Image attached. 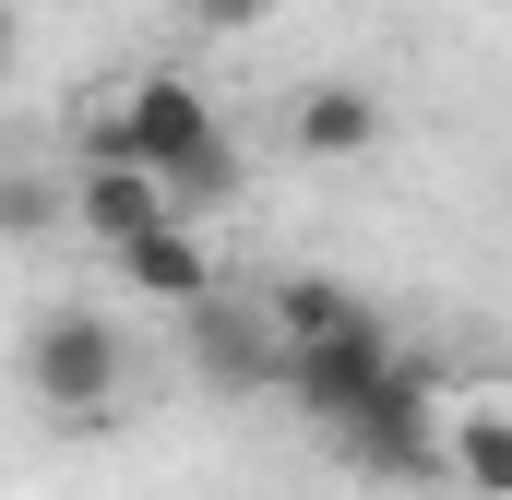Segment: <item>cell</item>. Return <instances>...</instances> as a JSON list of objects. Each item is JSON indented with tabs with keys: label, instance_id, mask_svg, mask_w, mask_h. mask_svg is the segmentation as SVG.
I'll list each match as a JSON object with an SVG mask.
<instances>
[{
	"label": "cell",
	"instance_id": "cell-1",
	"mask_svg": "<svg viewBox=\"0 0 512 500\" xmlns=\"http://www.w3.org/2000/svg\"><path fill=\"white\" fill-rule=\"evenodd\" d=\"M96 155L155 167V179L179 191V215H203V203H227V191H239V143H227V120L203 108V84H179V72L120 84V108H108V131H96Z\"/></svg>",
	"mask_w": 512,
	"mask_h": 500
},
{
	"label": "cell",
	"instance_id": "cell-2",
	"mask_svg": "<svg viewBox=\"0 0 512 500\" xmlns=\"http://www.w3.org/2000/svg\"><path fill=\"white\" fill-rule=\"evenodd\" d=\"M334 453L358 477H453V417H441V370L417 346H393V370L370 381V405L334 429Z\"/></svg>",
	"mask_w": 512,
	"mask_h": 500
},
{
	"label": "cell",
	"instance_id": "cell-3",
	"mask_svg": "<svg viewBox=\"0 0 512 500\" xmlns=\"http://www.w3.org/2000/svg\"><path fill=\"white\" fill-rule=\"evenodd\" d=\"M120 381H131V346H120V322L108 310H48L36 334H24V393H36V417H108L120 405Z\"/></svg>",
	"mask_w": 512,
	"mask_h": 500
},
{
	"label": "cell",
	"instance_id": "cell-4",
	"mask_svg": "<svg viewBox=\"0 0 512 500\" xmlns=\"http://www.w3.org/2000/svg\"><path fill=\"white\" fill-rule=\"evenodd\" d=\"M179 346H191V381H215V393H286V322H274V298H191L179 310Z\"/></svg>",
	"mask_w": 512,
	"mask_h": 500
},
{
	"label": "cell",
	"instance_id": "cell-5",
	"mask_svg": "<svg viewBox=\"0 0 512 500\" xmlns=\"http://www.w3.org/2000/svg\"><path fill=\"white\" fill-rule=\"evenodd\" d=\"M393 370V322H334V334H286V393H298V417L334 441L358 405H370V381Z\"/></svg>",
	"mask_w": 512,
	"mask_h": 500
},
{
	"label": "cell",
	"instance_id": "cell-6",
	"mask_svg": "<svg viewBox=\"0 0 512 500\" xmlns=\"http://www.w3.org/2000/svg\"><path fill=\"white\" fill-rule=\"evenodd\" d=\"M167 215H179V191H167L155 167H131V155H84V179H72V227L108 250V262H120L131 239H155Z\"/></svg>",
	"mask_w": 512,
	"mask_h": 500
},
{
	"label": "cell",
	"instance_id": "cell-7",
	"mask_svg": "<svg viewBox=\"0 0 512 500\" xmlns=\"http://www.w3.org/2000/svg\"><path fill=\"white\" fill-rule=\"evenodd\" d=\"M120 274H131V298H155V310H191V298H215V286H227V262L203 250V227H191V215H167L155 239H131Z\"/></svg>",
	"mask_w": 512,
	"mask_h": 500
},
{
	"label": "cell",
	"instance_id": "cell-8",
	"mask_svg": "<svg viewBox=\"0 0 512 500\" xmlns=\"http://www.w3.org/2000/svg\"><path fill=\"white\" fill-rule=\"evenodd\" d=\"M286 131H298V155L358 167V155H382V96H370V84H310V96L286 108Z\"/></svg>",
	"mask_w": 512,
	"mask_h": 500
},
{
	"label": "cell",
	"instance_id": "cell-9",
	"mask_svg": "<svg viewBox=\"0 0 512 500\" xmlns=\"http://www.w3.org/2000/svg\"><path fill=\"white\" fill-rule=\"evenodd\" d=\"M453 489L512 500V405H489V417H453Z\"/></svg>",
	"mask_w": 512,
	"mask_h": 500
},
{
	"label": "cell",
	"instance_id": "cell-10",
	"mask_svg": "<svg viewBox=\"0 0 512 500\" xmlns=\"http://www.w3.org/2000/svg\"><path fill=\"white\" fill-rule=\"evenodd\" d=\"M274 298V322L286 334H334V322H370V298L358 286H334V274H286V286H262Z\"/></svg>",
	"mask_w": 512,
	"mask_h": 500
},
{
	"label": "cell",
	"instance_id": "cell-11",
	"mask_svg": "<svg viewBox=\"0 0 512 500\" xmlns=\"http://www.w3.org/2000/svg\"><path fill=\"white\" fill-rule=\"evenodd\" d=\"M72 215V191L60 179H36V167H0V239H48Z\"/></svg>",
	"mask_w": 512,
	"mask_h": 500
},
{
	"label": "cell",
	"instance_id": "cell-12",
	"mask_svg": "<svg viewBox=\"0 0 512 500\" xmlns=\"http://www.w3.org/2000/svg\"><path fill=\"white\" fill-rule=\"evenodd\" d=\"M274 0H191V24H215V36H251Z\"/></svg>",
	"mask_w": 512,
	"mask_h": 500
},
{
	"label": "cell",
	"instance_id": "cell-13",
	"mask_svg": "<svg viewBox=\"0 0 512 500\" xmlns=\"http://www.w3.org/2000/svg\"><path fill=\"white\" fill-rule=\"evenodd\" d=\"M12 48H24V36H12V12H0V84H12Z\"/></svg>",
	"mask_w": 512,
	"mask_h": 500
}]
</instances>
